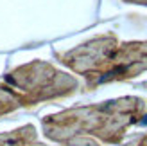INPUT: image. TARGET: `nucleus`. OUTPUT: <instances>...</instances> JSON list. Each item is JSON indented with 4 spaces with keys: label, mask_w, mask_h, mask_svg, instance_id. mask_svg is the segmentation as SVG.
Listing matches in <instances>:
<instances>
[{
    "label": "nucleus",
    "mask_w": 147,
    "mask_h": 146,
    "mask_svg": "<svg viewBox=\"0 0 147 146\" xmlns=\"http://www.w3.org/2000/svg\"><path fill=\"white\" fill-rule=\"evenodd\" d=\"M145 114V103L138 98H124L100 105L81 106L61 114L47 115L41 121L45 137L72 146H97L88 137L119 144L127 128L140 123Z\"/></svg>",
    "instance_id": "1"
},
{
    "label": "nucleus",
    "mask_w": 147,
    "mask_h": 146,
    "mask_svg": "<svg viewBox=\"0 0 147 146\" xmlns=\"http://www.w3.org/2000/svg\"><path fill=\"white\" fill-rule=\"evenodd\" d=\"M59 58L93 87L127 79L147 70V42L119 43L113 36H100Z\"/></svg>",
    "instance_id": "2"
},
{
    "label": "nucleus",
    "mask_w": 147,
    "mask_h": 146,
    "mask_svg": "<svg viewBox=\"0 0 147 146\" xmlns=\"http://www.w3.org/2000/svg\"><path fill=\"white\" fill-rule=\"evenodd\" d=\"M4 87L18 99L22 106H25L67 96L77 89V81L65 72L56 70L49 63L31 61L5 74Z\"/></svg>",
    "instance_id": "3"
},
{
    "label": "nucleus",
    "mask_w": 147,
    "mask_h": 146,
    "mask_svg": "<svg viewBox=\"0 0 147 146\" xmlns=\"http://www.w3.org/2000/svg\"><path fill=\"white\" fill-rule=\"evenodd\" d=\"M0 146H45V144L38 143L34 126L27 125L11 130V132L0 134Z\"/></svg>",
    "instance_id": "4"
},
{
    "label": "nucleus",
    "mask_w": 147,
    "mask_h": 146,
    "mask_svg": "<svg viewBox=\"0 0 147 146\" xmlns=\"http://www.w3.org/2000/svg\"><path fill=\"white\" fill-rule=\"evenodd\" d=\"M20 106L22 105L18 103V99L5 89L4 83H0V115H5L13 110H16V108H20Z\"/></svg>",
    "instance_id": "5"
},
{
    "label": "nucleus",
    "mask_w": 147,
    "mask_h": 146,
    "mask_svg": "<svg viewBox=\"0 0 147 146\" xmlns=\"http://www.w3.org/2000/svg\"><path fill=\"white\" fill-rule=\"evenodd\" d=\"M127 2H133V4H145V5H147V0H127Z\"/></svg>",
    "instance_id": "6"
},
{
    "label": "nucleus",
    "mask_w": 147,
    "mask_h": 146,
    "mask_svg": "<svg viewBox=\"0 0 147 146\" xmlns=\"http://www.w3.org/2000/svg\"><path fill=\"white\" fill-rule=\"evenodd\" d=\"M138 146H147V137H144V139L140 141V144H138Z\"/></svg>",
    "instance_id": "7"
}]
</instances>
